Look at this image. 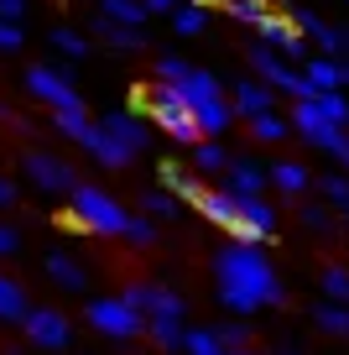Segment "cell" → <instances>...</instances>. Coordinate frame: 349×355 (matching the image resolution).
Listing matches in <instances>:
<instances>
[{
  "instance_id": "cell-39",
  "label": "cell",
  "mask_w": 349,
  "mask_h": 355,
  "mask_svg": "<svg viewBox=\"0 0 349 355\" xmlns=\"http://www.w3.org/2000/svg\"><path fill=\"white\" fill-rule=\"evenodd\" d=\"M214 334L224 340V350H245V345H251V329H245L240 319H224V324H214Z\"/></svg>"
},
{
  "instance_id": "cell-35",
  "label": "cell",
  "mask_w": 349,
  "mask_h": 355,
  "mask_svg": "<svg viewBox=\"0 0 349 355\" xmlns=\"http://www.w3.org/2000/svg\"><path fill=\"white\" fill-rule=\"evenodd\" d=\"M318 110L328 115V121H339V125H349V100H344V89H323V94H318Z\"/></svg>"
},
{
  "instance_id": "cell-50",
  "label": "cell",
  "mask_w": 349,
  "mask_h": 355,
  "mask_svg": "<svg viewBox=\"0 0 349 355\" xmlns=\"http://www.w3.org/2000/svg\"><path fill=\"white\" fill-rule=\"evenodd\" d=\"M276 355H297V350H292V345H282V350H276Z\"/></svg>"
},
{
  "instance_id": "cell-11",
  "label": "cell",
  "mask_w": 349,
  "mask_h": 355,
  "mask_svg": "<svg viewBox=\"0 0 349 355\" xmlns=\"http://www.w3.org/2000/svg\"><path fill=\"white\" fill-rule=\"evenodd\" d=\"M198 214H204L208 225H219V230H229V235H240V193H229V189H204L198 193V204H193Z\"/></svg>"
},
{
  "instance_id": "cell-22",
  "label": "cell",
  "mask_w": 349,
  "mask_h": 355,
  "mask_svg": "<svg viewBox=\"0 0 349 355\" xmlns=\"http://www.w3.org/2000/svg\"><path fill=\"white\" fill-rule=\"evenodd\" d=\"M94 32L105 37L109 47H120V53H136V47H146L141 26H120V21H109V16H94Z\"/></svg>"
},
{
  "instance_id": "cell-12",
  "label": "cell",
  "mask_w": 349,
  "mask_h": 355,
  "mask_svg": "<svg viewBox=\"0 0 349 355\" xmlns=\"http://www.w3.org/2000/svg\"><path fill=\"white\" fill-rule=\"evenodd\" d=\"M78 146H84V152L94 157V162H105V167H131V162H136V152H131L125 141H115V136L105 131V121H94V125H89Z\"/></svg>"
},
{
  "instance_id": "cell-47",
  "label": "cell",
  "mask_w": 349,
  "mask_h": 355,
  "mask_svg": "<svg viewBox=\"0 0 349 355\" xmlns=\"http://www.w3.org/2000/svg\"><path fill=\"white\" fill-rule=\"evenodd\" d=\"M11 199H16V183H6V178H0V209H6Z\"/></svg>"
},
{
  "instance_id": "cell-26",
  "label": "cell",
  "mask_w": 349,
  "mask_h": 355,
  "mask_svg": "<svg viewBox=\"0 0 349 355\" xmlns=\"http://www.w3.org/2000/svg\"><path fill=\"white\" fill-rule=\"evenodd\" d=\"M229 162H235V157L224 152V141H208L204 136V141L193 146V167L198 173H229Z\"/></svg>"
},
{
  "instance_id": "cell-16",
  "label": "cell",
  "mask_w": 349,
  "mask_h": 355,
  "mask_svg": "<svg viewBox=\"0 0 349 355\" xmlns=\"http://www.w3.org/2000/svg\"><path fill=\"white\" fill-rule=\"evenodd\" d=\"M177 94H183L193 110H204V105H219V100H224V89H219V78L208 73V68H188V78L177 84Z\"/></svg>"
},
{
  "instance_id": "cell-4",
  "label": "cell",
  "mask_w": 349,
  "mask_h": 355,
  "mask_svg": "<svg viewBox=\"0 0 349 355\" xmlns=\"http://www.w3.org/2000/svg\"><path fill=\"white\" fill-rule=\"evenodd\" d=\"M245 58H251V68L261 73V84L282 89V94H297V100H318V89L307 84V73H297V68L287 63V53H276L271 42H256Z\"/></svg>"
},
{
  "instance_id": "cell-33",
  "label": "cell",
  "mask_w": 349,
  "mask_h": 355,
  "mask_svg": "<svg viewBox=\"0 0 349 355\" xmlns=\"http://www.w3.org/2000/svg\"><path fill=\"white\" fill-rule=\"evenodd\" d=\"M318 189H323V199L334 204V209H344V214H349V173H328V178H318Z\"/></svg>"
},
{
  "instance_id": "cell-28",
  "label": "cell",
  "mask_w": 349,
  "mask_h": 355,
  "mask_svg": "<svg viewBox=\"0 0 349 355\" xmlns=\"http://www.w3.org/2000/svg\"><path fill=\"white\" fill-rule=\"evenodd\" d=\"M146 334H152L156 350H183V319H146Z\"/></svg>"
},
{
  "instance_id": "cell-2",
  "label": "cell",
  "mask_w": 349,
  "mask_h": 355,
  "mask_svg": "<svg viewBox=\"0 0 349 355\" xmlns=\"http://www.w3.org/2000/svg\"><path fill=\"white\" fill-rule=\"evenodd\" d=\"M131 100L152 110V121H156V131H162V136H172V141H183V146H198V141H204V131H198V115H193V105L177 94V84L136 89Z\"/></svg>"
},
{
  "instance_id": "cell-24",
  "label": "cell",
  "mask_w": 349,
  "mask_h": 355,
  "mask_svg": "<svg viewBox=\"0 0 349 355\" xmlns=\"http://www.w3.org/2000/svg\"><path fill=\"white\" fill-rule=\"evenodd\" d=\"M313 324H318L323 334H339V340H344V334H349V303H334V298H323V303L313 309Z\"/></svg>"
},
{
  "instance_id": "cell-18",
  "label": "cell",
  "mask_w": 349,
  "mask_h": 355,
  "mask_svg": "<svg viewBox=\"0 0 349 355\" xmlns=\"http://www.w3.org/2000/svg\"><path fill=\"white\" fill-rule=\"evenodd\" d=\"M42 272H47V277H53L63 293H84V288H89V272H84V261H73L68 251H53V256L42 261Z\"/></svg>"
},
{
  "instance_id": "cell-49",
  "label": "cell",
  "mask_w": 349,
  "mask_h": 355,
  "mask_svg": "<svg viewBox=\"0 0 349 355\" xmlns=\"http://www.w3.org/2000/svg\"><path fill=\"white\" fill-rule=\"evenodd\" d=\"M229 355H261V350H251V345H245V350H229Z\"/></svg>"
},
{
  "instance_id": "cell-37",
  "label": "cell",
  "mask_w": 349,
  "mask_h": 355,
  "mask_svg": "<svg viewBox=\"0 0 349 355\" xmlns=\"http://www.w3.org/2000/svg\"><path fill=\"white\" fill-rule=\"evenodd\" d=\"M251 131H256V141H287V121H282V115H271V110L256 115Z\"/></svg>"
},
{
  "instance_id": "cell-36",
  "label": "cell",
  "mask_w": 349,
  "mask_h": 355,
  "mask_svg": "<svg viewBox=\"0 0 349 355\" xmlns=\"http://www.w3.org/2000/svg\"><path fill=\"white\" fill-rule=\"evenodd\" d=\"M323 298L349 303V266H323Z\"/></svg>"
},
{
  "instance_id": "cell-48",
  "label": "cell",
  "mask_w": 349,
  "mask_h": 355,
  "mask_svg": "<svg viewBox=\"0 0 349 355\" xmlns=\"http://www.w3.org/2000/svg\"><path fill=\"white\" fill-rule=\"evenodd\" d=\"M339 157H344V167H349V131H344V152H339Z\"/></svg>"
},
{
  "instance_id": "cell-46",
  "label": "cell",
  "mask_w": 349,
  "mask_h": 355,
  "mask_svg": "<svg viewBox=\"0 0 349 355\" xmlns=\"http://www.w3.org/2000/svg\"><path fill=\"white\" fill-rule=\"evenodd\" d=\"M146 11H167V16H172V11H177V0H146Z\"/></svg>"
},
{
  "instance_id": "cell-20",
  "label": "cell",
  "mask_w": 349,
  "mask_h": 355,
  "mask_svg": "<svg viewBox=\"0 0 349 355\" xmlns=\"http://www.w3.org/2000/svg\"><path fill=\"white\" fill-rule=\"evenodd\" d=\"M105 131L115 136V141H125L136 157L146 152V125L136 121V115H125V110H115V115H105Z\"/></svg>"
},
{
  "instance_id": "cell-3",
  "label": "cell",
  "mask_w": 349,
  "mask_h": 355,
  "mask_svg": "<svg viewBox=\"0 0 349 355\" xmlns=\"http://www.w3.org/2000/svg\"><path fill=\"white\" fill-rule=\"evenodd\" d=\"M125 225H131L125 204H115L105 189H94V183H78V189L68 193V230H89V235H125Z\"/></svg>"
},
{
  "instance_id": "cell-13",
  "label": "cell",
  "mask_w": 349,
  "mask_h": 355,
  "mask_svg": "<svg viewBox=\"0 0 349 355\" xmlns=\"http://www.w3.org/2000/svg\"><path fill=\"white\" fill-rule=\"evenodd\" d=\"M261 42H271L276 53H287V58H307V47H303V26L287 21V16H276V11L261 21Z\"/></svg>"
},
{
  "instance_id": "cell-44",
  "label": "cell",
  "mask_w": 349,
  "mask_h": 355,
  "mask_svg": "<svg viewBox=\"0 0 349 355\" xmlns=\"http://www.w3.org/2000/svg\"><path fill=\"white\" fill-rule=\"evenodd\" d=\"M21 251V235H16V225H0V256H16Z\"/></svg>"
},
{
  "instance_id": "cell-6",
  "label": "cell",
  "mask_w": 349,
  "mask_h": 355,
  "mask_svg": "<svg viewBox=\"0 0 349 355\" xmlns=\"http://www.w3.org/2000/svg\"><path fill=\"white\" fill-rule=\"evenodd\" d=\"M292 125L303 131V141H313V146H318V152H334V157L344 152V131H349V125L328 121V115L318 110L313 100H297V105H292Z\"/></svg>"
},
{
  "instance_id": "cell-17",
  "label": "cell",
  "mask_w": 349,
  "mask_h": 355,
  "mask_svg": "<svg viewBox=\"0 0 349 355\" xmlns=\"http://www.w3.org/2000/svg\"><path fill=\"white\" fill-rule=\"evenodd\" d=\"M235 115H245V121H256V115H266L276 105V89L271 84H256V78H245V84H235Z\"/></svg>"
},
{
  "instance_id": "cell-45",
  "label": "cell",
  "mask_w": 349,
  "mask_h": 355,
  "mask_svg": "<svg viewBox=\"0 0 349 355\" xmlns=\"http://www.w3.org/2000/svg\"><path fill=\"white\" fill-rule=\"evenodd\" d=\"M0 16H6V21H21V16H26V0H0Z\"/></svg>"
},
{
  "instance_id": "cell-23",
  "label": "cell",
  "mask_w": 349,
  "mask_h": 355,
  "mask_svg": "<svg viewBox=\"0 0 349 355\" xmlns=\"http://www.w3.org/2000/svg\"><path fill=\"white\" fill-rule=\"evenodd\" d=\"M162 183H167L183 204H198V193L208 189V183H198V178L188 173V167H177V162H162Z\"/></svg>"
},
{
  "instance_id": "cell-19",
  "label": "cell",
  "mask_w": 349,
  "mask_h": 355,
  "mask_svg": "<svg viewBox=\"0 0 349 355\" xmlns=\"http://www.w3.org/2000/svg\"><path fill=\"white\" fill-rule=\"evenodd\" d=\"M26 313H32V303H26V288L16 277H6L0 272V324H21Z\"/></svg>"
},
{
  "instance_id": "cell-8",
  "label": "cell",
  "mask_w": 349,
  "mask_h": 355,
  "mask_svg": "<svg viewBox=\"0 0 349 355\" xmlns=\"http://www.w3.org/2000/svg\"><path fill=\"white\" fill-rule=\"evenodd\" d=\"M131 309H141L146 319H183L188 313V303L177 298L172 288H162V282H125V293H120Z\"/></svg>"
},
{
  "instance_id": "cell-30",
  "label": "cell",
  "mask_w": 349,
  "mask_h": 355,
  "mask_svg": "<svg viewBox=\"0 0 349 355\" xmlns=\"http://www.w3.org/2000/svg\"><path fill=\"white\" fill-rule=\"evenodd\" d=\"M224 11L235 16V21H245V26H261L266 16H271V6H266V0H224Z\"/></svg>"
},
{
  "instance_id": "cell-51",
  "label": "cell",
  "mask_w": 349,
  "mask_h": 355,
  "mask_svg": "<svg viewBox=\"0 0 349 355\" xmlns=\"http://www.w3.org/2000/svg\"><path fill=\"white\" fill-rule=\"evenodd\" d=\"M344 89H349V63H344Z\"/></svg>"
},
{
  "instance_id": "cell-10",
  "label": "cell",
  "mask_w": 349,
  "mask_h": 355,
  "mask_svg": "<svg viewBox=\"0 0 349 355\" xmlns=\"http://www.w3.org/2000/svg\"><path fill=\"white\" fill-rule=\"evenodd\" d=\"M21 167H26V178H32L42 193H73L78 189V173L63 162V157H53V152H26Z\"/></svg>"
},
{
  "instance_id": "cell-52",
  "label": "cell",
  "mask_w": 349,
  "mask_h": 355,
  "mask_svg": "<svg viewBox=\"0 0 349 355\" xmlns=\"http://www.w3.org/2000/svg\"><path fill=\"white\" fill-rule=\"evenodd\" d=\"M193 6H214V0H193Z\"/></svg>"
},
{
  "instance_id": "cell-21",
  "label": "cell",
  "mask_w": 349,
  "mask_h": 355,
  "mask_svg": "<svg viewBox=\"0 0 349 355\" xmlns=\"http://www.w3.org/2000/svg\"><path fill=\"white\" fill-rule=\"evenodd\" d=\"M303 73H307V84L318 89V94H323V89H344V63H339V58H307L303 63Z\"/></svg>"
},
{
  "instance_id": "cell-53",
  "label": "cell",
  "mask_w": 349,
  "mask_h": 355,
  "mask_svg": "<svg viewBox=\"0 0 349 355\" xmlns=\"http://www.w3.org/2000/svg\"><path fill=\"white\" fill-rule=\"evenodd\" d=\"M6 355H26V350H6Z\"/></svg>"
},
{
  "instance_id": "cell-9",
  "label": "cell",
  "mask_w": 349,
  "mask_h": 355,
  "mask_svg": "<svg viewBox=\"0 0 349 355\" xmlns=\"http://www.w3.org/2000/svg\"><path fill=\"white\" fill-rule=\"evenodd\" d=\"M26 89H32L47 110H78V105H84V100H78V89L68 84V73H57V68H47V63L26 68Z\"/></svg>"
},
{
  "instance_id": "cell-43",
  "label": "cell",
  "mask_w": 349,
  "mask_h": 355,
  "mask_svg": "<svg viewBox=\"0 0 349 355\" xmlns=\"http://www.w3.org/2000/svg\"><path fill=\"white\" fill-rule=\"evenodd\" d=\"M21 47H26L21 21H6V16H0V53H21Z\"/></svg>"
},
{
  "instance_id": "cell-34",
  "label": "cell",
  "mask_w": 349,
  "mask_h": 355,
  "mask_svg": "<svg viewBox=\"0 0 349 355\" xmlns=\"http://www.w3.org/2000/svg\"><path fill=\"white\" fill-rule=\"evenodd\" d=\"M141 204H146V214H152V220H177V193H172V189H152Z\"/></svg>"
},
{
  "instance_id": "cell-29",
  "label": "cell",
  "mask_w": 349,
  "mask_h": 355,
  "mask_svg": "<svg viewBox=\"0 0 349 355\" xmlns=\"http://www.w3.org/2000/svg\"><path fill=\"white\" fill-rule=\"evenodd\" d=\"M183 355H229L224 340H219L214 329H188L183 334Z\"/></svg>"
},
{
  "instance_id": "cell-15",
  "label": "cell",
  "mask_w": 349,
  "mask_h": 355,
  "mask_svg": "<svg viewBox=\"0 0 349 355\" xmlns=\"http://www.w3.org/2000/svg\"><path fill=\"white\" fill-rule=\"evenodd\" d=\"M297 26H303V32L313 37L328 58H344L349 53V32H344V26H328L323 16H313V11H297Z\"/></svg>"
},
{
  "instance_id": "cell-7",
  "label": "cell",
  "mask_w": 349,
  "mask_h": 355,
  "mask_svg": "<svg viewBox=\"0 0 349 355\" xmlns=\"http://www.w3.org/2000/svg\"><path fill=\"white\" fill-rule=\"evenodd\" d=\"M21 334L32 350H68L73 345V324H68L63 309H32L21 319Z\"/></svg>"
},
{
  "instance_id": "cell-27",
  "label": "cell",
  "mask_w": 349,
  "mask_h": 355,
  "mask_svg": "<svg viewBox=\"0 0 349 355\" xmlns=\"http://www.w3.org/2000/svg\"><path fill=\"white\" fill-rule=\"evenodd\" d=\"M271 183H276L282 193H292V199H303V189L313 183V178H307L303 162H276V167H271Z\"/></svg>"
},
{
  "instance_id": "cell-42",
  "label": "cell",
  "mask_w": 349,
  "mask_h": 355,
  "mask_svg": "<svg viewBox=\"0 0 349 355\" xmlns=\"http://www.w3.org/2000/svg\"><path fill=\"white\" fill-rule=\"evenodd\" d=\"M188 58H156V84H183L188 78Z\"/></svg>"
},
{
  "instance_id": "cell-5",
  "label": "cell",
  "mask_w": 349,
  "mask_h": 355,
  "mask_svg": "<svg viewBox=\"0 0 349 355\" xmlns=\"http://www.w3.org/2000/svg\"><path fill=\"white\" fill-rule=\"evenodd\" d=\"M84 319H89V329L109 334V340H136V334H146V313L131 309L125 298H94L84 309Z\"/></svg>"
},
{
  "instance_id": "cell-38",
  "label": "cell",
  "mask_w": 349,
  "mask_h": 355,
  "mask_svg": "<svg viewBox=\"0 0 349 355\" xmlns=\"http://www.w3.org/2000/svg\"><path fill=\"white\" fill-rule=\"evenodd\" d=\"M125 241H131V245H156V220H152V214H131Z\"/></svg>"
},
{
  "instance_id": "cell-25",
  "label": "cell",
  "mask_w": 349,
  "mask_h": 355,
  "mask_svg": "<svg viewBox=\"0 0 349 355\" xmlns=\"http://www.w3.org/2000/svg\"><path fill=\"white\" fill-rule=\"evenodd\" d=\"M99 16H109L120 26H141L152 11H146V0H99Z\"/></svg>"
},
{
  "instance_id": "cell-14",
  "label": "cell",
  "mask_w": 349,
  "mask_h": 355,
  "mask_svg": "<svg viewBox=\"0 0 349 355\" xmlns=\"http://www.w3.org/2000/svg\"><path fill=\"white\" fill-rule=\"evenodd\" d=\"M271 183V167H261V162H229V173H224V189L229 193H240V199H256V193Z\"/></svg>"
},
{
  "instance_id": "cell-41",
  "label": "cell",
  "mask_w": 349,
  "mask_h": 355,
  "mask_svg": "<svg viewBox=\"0 0 349 355\" xmlns=\"http://www.w3.org/2000/svg\"><path fill=\"white\" fill-rule=\"evenodd\" d=\"M53 47H57V53H68V58H89V42L78 32H68V26H53Z\"/></svg>"
},
{
  "instance_id": "cell-32",
  "label": "cell",
  "mask_w": 349,
  "mask_h": 355,
  "mask_svg": "<svg viewBox=\"0 0 349 355\" xmlns=\"http://www.w3.org/2000/svg\"><path fill=\"white\" fill-rule=\"evenodd\" d=\"M172 26H177L183 37H198V32L208 26V16H204V6H193V0H188V6H177V11H172Z\"/></svg>"
},
{
  "instance_id": "cell-40",
  "label": "cell",
  "mask_w": 349,
  "mask_h": 355,
  "mask_svg": "<svg viewBox=\"0 0 349 355\" xmlns=\"http://www.w3.org/2000/svg\"><path fill=\"white\" fill-rule=\"evenodd\" d=\"M303 225H307L313 235H334V230H339V225H334V214H328L323 204H303Z\"/></svg>"
},
{
  "instance_id": "cell-31",
  "label": "cell",
  "mask_w": 349,
  "mask_h": 355,
  "mask_svg": "<svg viewBox=\"0 0 349 355\" xmlns=\"http://www.w3.org/2000/svg\"><path fill=\"white\" fill-rule=\"evenodd\" d=\"M53 125L68 136V141H84V131H89L94 121H89V115H84V105H78V110H53Z\"/></svg>"
},
{
  "instance_id": "cell-1",
  "label": "cell",
  "mask_w": 349,
  "mask_h": 355,
  "mask_svg": "<svg viewBox=\"0 0 349 355\" xmlns=\"http://www.w3.org/2000/svg\"><path fill=\"white\" fill-rule=\"evenodd\" d=\"M214 282H219V303L229 313H240V319L256 309H282L287 303V288L276 277V266L251 241H235L214 256Z\"/></svg>"
}]
</instances>
